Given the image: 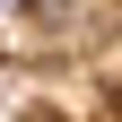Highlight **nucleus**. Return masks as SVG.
<instances>
[{
	"label": "nucleus",
	"mask_w": 122,
	"mask_h": 122,
	"mask_svg": "<svg viewBox=\"0 0 122 122\" xmlns=\"http://www.w3.org/2000/svg\"><path fill=\"white\" fill-rule=\"evenodd\" d=\"M113 105H122V70H113Z\"/></svg>",
	"instance_id": "obj_3"
},
{
	"label": "nucleus",
	"mask_w": 122,
	"mask_h": 122,
	"mask_svg": "<svg viewBox=\"0 0 122 122\" xmlns=\"http://www.w3.org/2000/svg\"><path fill=\"white\" fill-rule=\"evenodd\" d=\"M70 9H79V0H18V18H26V26H52V18H70Z\"/></svg>",
	"instance_id": "obj_1"
},
{
	"label": "nucleus",
	"mask_w": 122,
	"mask_h": 122,
	"mask_svg": "<svg viewBox=\"0 0 122 122\" xmlns=\"http://www.w3.org/2000/svg\"><path fill=\"white\" fill-rule=\"evenodd\" d=\"M0 18H18V0H0Z\"/></svg>",
	"instance_id": "obj_2"
}]
</instances>
